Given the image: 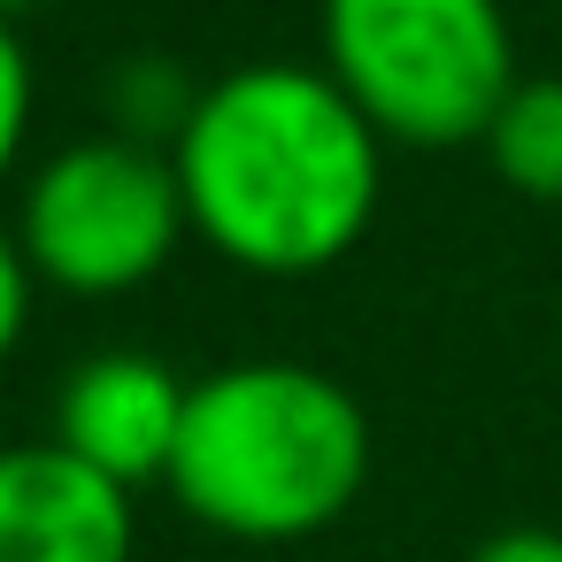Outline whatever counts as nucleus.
I'll return each mask as SVG.
<instances>
[{
	"label": "nucleus",
	"mask_w": 562,
	"mask_h": 562,
	"mask_svg": "<svg viewBox=\"0 0 562 562\" xmlns=\"http://www.w3.org/2000/svg\"><path fill=\"white\" fill-rule=\"evenodd\" d=\"M170 170L224 262L255 278H316L347 262L385 201V139L316 63H247L186 101Z\"/></svg>",
	"instance_id": "nucleus-1"
},
{
	"label": "nucleus",
	"mask_w": 562,
	"mask_h": 562,
	"mask_svg": "<svg viewBox=\"0 0 562 562\" xmlns=\"http://www.w3.org/2000/svg\"><path fill=\"white\" fill-rule=\"evenodd\" d=\"M170 501L247 547L331 531L370 485V416L316 362H224L193 378L162 470Z\"/></svg>",
	"instance_id": "nucleus-2"
},
{
	"label": "nucleus",
	"mask_w": 562,
	"mask_h": 562,
	"mask_svg": "<svg viewBox=\"0 0 562 562\" xmlns=\"http://www.w3.org/2000/svg\"><path fill=\"white\" fill-rule=\"evenodd\" d=\"M316 40L331 86L378 124V139L416 155L477 147L524 78L501 0H324Z\"/></svg>",
	"instance_id": "nucleus-3"
},
{
	"label": "nucleus",
	"mask_w": 562,
	"mask_h": 562,
	"mask_svg": "<svg viewBox=\"0 0 562 562\" xmlns=\"http://www.w3.org/2000/svg\"><path fill=\"white\" fill-rule=\"evenodd\" d=\"M186 239H193V216H186L170 147H147L132 132L47 155L16 201V247L32 278L78 301L139 293L147 278L170 270Z\"/></svg>",
	"instance_id": "nucleus-4"
},
{
	"label": "nucleus",
	"mask_w": 562,
	"mask_h": 562,
	"mask_svg": "<svg viewBox=\"0 0 562 562\" xmlns=\"http://www.w3.org/2000/svg\"><path fill=\"white\" fill-rule=\"evenodd\" d=\"M186 378L139 347H109V355H86L63 393H55V447L78 454L86 470L116 477L124 493L132 485H155L170 470V447H178V424H186Z\"/></svg>",
	"instance_id": "nucleus-5"
},
{
	"label": "nucleus",
	"mask_w": 562,
	"mask_h": 562,
	"mask_svg": "<svg viewBox=\"0 0 562 562\" xmlns=\"http://www.w3.org/2000/svg\"><path fill=\"white\" fill-rule=\"evenodd\" d=\"M132 493L55 439L0 447V562H132Z\"/></svg>",
	"instance_id": "nucleus-6"
},
{
	"label": "nucleus",
	"mask_w": 562,
	"mask_h": 562,
	"mask_svg": "<svg viewBox=\"0 0 562 562\" xmlns=\"http://www.w3.org/2000/svg\"><path fill=\"white\" fill-rule=\"evenodd\" d=\"M477 147L508 193L562 209V78H516Z\"/></svg>",
	"instance_id": "nucleus-7"
},
{
	"label": "nucleus",
	"mask_w": 562,
	"mask_h": 562,
	"mask_svg": "<svg viewBox=\"0 0 562 562\" xmlns=\"http://www.w3.org/2000/svg\"><path fill=\"white\" fill-rule=\"evenodd\" d=\"M32 109H40V86H32L24 32H16V16H0V186H9V178H16V162H24Z\"/></svg>",
	"instance_id": "nucleus-8"
},
{
	"label": "nucleus",
	"mask_w": 562,
	"mask_h": 562,
	"mask_svg": "<svg viewBox=\"0 0 562 562\" xmlns=\"http://www.w3.org/2000/svg\"><path fill=\"white\" fill-rule=\"evenodd\" d=\"M32 293H40V278H32V262H24V247H16V232H0V362L24 347Z\"/></svg>",
	"instance_id": "nucleus-9"
},
{
	"label": "nucleus",
	"mask_w": 562,
	"mask_h": 562,
	"mask_svg": "<svg viewBox=\"0 0 562 562\" xmlns=\"http://www.w3.org/2000/svg\"><path fill=\"white\" fill-rule=\"evenodd\" d=\"M462 562H562V531H547V524H508V531L477 539Z\"/></svg>",
	"instance_id": "nucleus-10"
},
{
	"label": "nucleus",
	"mask_w": 562,
	"mask_h": 562,
	"mask_svg": "<svg viewBox=\"0 0 562 562\" xmlns=\"http://www.w3.org/2000/svg\"><path fill=\"white\" fill-rule=\"evenodd\" d=\"M32 9H47V0H0V16H32Z\"/></svg>",
	"instance_id": "nucleus-11"
}]
</instances>
